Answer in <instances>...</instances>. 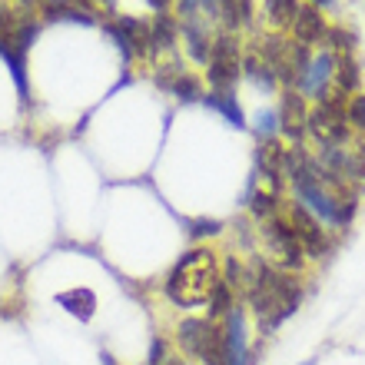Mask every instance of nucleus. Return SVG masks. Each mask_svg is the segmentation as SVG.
Returning a JSON list of instances; mask_svg holds the SVG:
<instances>
[{
    "label": "nucleus",
    "mask_w": 365,
    "mask_h": 365,
    "mask_svg": "<svg viewBox=\"0 0 365 365\" xmlns=\"http://www.w3.org/2000/svg\"><path fill=\"white\" fill-rule=\"evenodd\" d=\"M282 176L292 192V202L309 210L326 230H346L352 226L359 212V192L349 190L342 180L326 173L322 166L312 160L306 143L286 146V160H282Z\"/></svg>",
    "instance_id": "f257e3e1"
},
{
    "label": "nucleus",
    "mask_w": 365,
    "mask_h": 365,
    "mask_svg": "<svg viewBox=\"0 0 365 365\" xmlns=\"http://www.w3.org/2000/svg\"><path fill=\"white\" fill-rule=\"evenodd\" d=\"M306 289L299 276L276 269L266 256H252L246 266V289H242V306L252 312L259 336H272L299 306H302Z\"/></svg>",
    "instance_id": "f03ea898"
},
{
    "label": "nucleus",
    "mask_w": 365,
    "mask_h": 365,
    "mask_svg": "<svg viewBox=\"0 0 365 365\" xmlns=\"http://www.w3.org/2000/svg\"><path fill=\"white\" fill-rule=\"evenodd\" d=\"M222 282L220 252L210 246H192L173 262V269L163 279V292L176 309H200L210 302L212 289Z\"/></svg>",
    "instance_id": "7ed1b4c3"
},
{
    "label": "nucleus",
    "mask_w": 365,
    "mask_h": 365,
    "mask_svg": "<svg viewBox=\"0 0 365 365\" xmlns=\"http://www.w3.org/2000/svg\"><path fill=\"white\" fill-rule=\"evenodd\" d=\"M250 47L266 60V67L272 70V77L279 80L282 90H296L299 77H302V70H306L309 57H312L309 47L296 43L289 34H272V30L256 34V40H252Z\"/></svg>",
    "instance_id": "20e7f679"
},
{
    "label": "nucleus",
    "mask_w": 365,
    "mask_h": 365,
    "mask_svg": "<svg viewBox=\"0 0 365 365\" xmlns=\"http://www.w3.org/2000/svg\"><path fill=\"white\" fill-rule=\"evenodd\" d=\"M176 346L182 359L200 365H230L222 346V322L210 316H186L176 326Z\"/></svg>",
    "instance_id": "39448f33"
},
{
    "label": "nucleus",
    "mask_w": 365,
    "mask_h": 365,
    "mask_svg": "<svg viewBox=\"0 0 365 365\" xmlns=\"http://www.w3.org/2000/svg\"><path fill=\"white\" fill-rule=\"evenodd\" d=\"M259 226V240H262V250H266V259L276 266V269L289 272V276H299V272L306 269V250H302V242H299L296 230L289 226L286 212H279L272 220L266 222H256Z\"/></svg>",
    "instance_id": "423d86ee"
},
{
    "label": "nucleus",
    "mask_w": 365,
    "mask_h": 365,
    "mask_svg": "<svg viewBox=\"0 0 365 365\" xmlns=\"http://www.w3.org/2000/svg\"><path fill=\"white\" fill-rule=\"evenodd\" d=\"M242 40L232 30H220L212 37V50L206 60V80L212 93H236V83L242 77Z\"/></svg>",
    "instance_id": "0eeeda50"
},
{
    "label": "nucleus",
    "mask_w": 365,
    "mask_h": 365,
    "mask_svg": "<svg viewBox=\"0 0 365 365\" xmlns=\"http://www.w3.org/2000/svg\"><path fill=\"white\" fill-rule=\"evenodd\" d=\"M286 220H289V226L296 230V236H299V242H302V250H306V259L312 262V259H326L329 252H332V246H336V240H332V230H326L322 222L312 216L309 210H302L299 202H292L289 200L286 202Z\"/></svg>",
    "instance_id": "6e6552de"
},
{
    "label": "nucleus",
    "mask_w": 365,
    "mask_h": 365,
    "mask_svg": "<svg viewBox=\"0 0 365 365\" xmlns=\"http://www.w3.org/2000/svg\"><path fill=\"white\" fill-rule=\"evenodd\" d=\"M103 30L113 37V43L120 47L123 60H150V20L143 17H123V14H113V17L103 24Z\"/></svg>",
    "instance_id": "1a4fd4ad"
},
{
    "label": "nucleus",
    "mask_w": 365,
    "mask_h": 365,
    "mask_svg": "<svg viewBox=\"0 0 365 365\" xmlns=\"http://www.w3.org/2000/svg\"><path fill=\"white\" fill-rule=\"evenodd\" d=\"M332 83H336V53L326 47H316L312 57H309L302 77H299L296 90L302 93L306 103H319L332 93Z\"/></svg>",
    "instance_id": "9d476101"
},
{
    "label": "nucleus",
    "mask_w": 365,
    "mask_h": 365,
    "mask_svg": "<svg viewBox=\"0 0 365 365\" xmlns=\"http://www.w3.org/2000/svg\"><path fill=\"white\" fill-rule=\"evenodd\" d=\"M222 346H226L230 365H256V349L250 346V316H246L242 299L222 319Z\"/></svg>",
    "instance_id": "9b49d317"
},
{
    "label": "nucleus",
    "mask_w": 365,
    "mask_h": 365,
    "mask_svg": "<svg viewBox=\"0 0 365 365\" xmlns=\"http://www.w3.org/2000/svg\"><path fill=\"white\" fill-rule=\"evenodd\" d=\"M279 133L289 140V146L306 143V120H309V103L302 100L299 90H282L279 93Z\"/></svg>",
    "instance_id": "f8f14e48"
},
{
    "label": "nucleus",
    "mask_w": 365,
    "mask_h": 365,
    "mask_svg": "<svg viewBox=\"0 0 365 365\" xmlns=\"http://www.w3.org/2000/svg\"><path fill=\"white\" fill-rule=\"evenodd\" d=\"M153 80L163 93L176 96V100H182V103L202 100V80L196 77V73H190V70H182L180 60H176V63H160L156 73H153Z\"/></svg>",
    "instance_id": "ddd939ff"
},
{
    "label": "nucleus",
    "mask_w": 365,
    "mask_h": 365,
    "mask_svg": "<svg viewBox=\"0 0 365 365\" xmlns=\"http://www.w3.org/2000/svg\"><path fill=\"white\" fill-rule=\"evenodd\" d=\"M329 27H332V24L326 20L322 7H316V4H309V0H306V4L299 7L296 20H292V30H289V37L296 40V43H302V47L316 50V47H322V40H326Z\"/></svg>",
    "instance_id": "4468645a"
},
{
    "label": "nucleus",
    "mask_w": 365,
    "mask_h": 365,
    "mask_svg": "<svg viewBox=\"0 0 365 365\" xmlns=\"http://www.w3.org/2000/svg\"><path fill=\"white\" fill-rule=\"evenodd\" d=\"M299 7H302V0H262V20H266V30H272V34H289Z\"/></svg>",
    "instance_id": "2eb2a0df"
},
{
    "label": "nucleus",
    "mask_w": 365,
    "mask_h": 365,
    "mask_svg": "<svg viewBox=\"0 0 365 365\" xmlns=\"http://www.w3.org/2000/svg\"><path fill=\"white\" fill-rule=\"evenodd\" d=\"M332 90H339L342 96L362 93V67H359L356 53H336V83Z\"/></svg>",
    "instance_id": "dca6fc26"
},
{
    "label": "nucleus",
    "mask_w": 365,
    "mask_h": 365,
    "mask_svg": "<svg viewBox=\"0 0 365 365\" xmlns=\"http://www.w3.org/2000/svg\"><path fill=\"white\" fill-rule=\"evenodd\" d=\"M286 210V200H282V192L279 190H269V186H256V190L250 192V216L256 222H266L272 220V216H279V212Z\"/></svg>",
    "instance_id": "f3484780"
},
{
    "label": "nucleus",
    "mask_w": 365,
    "mask_h": 365,
    "mask_svg": "<svg viewBox=\"0 0 365 365\" xmlns=\"http://www.w3.org/2000/svg\"><path fill=\"white\" fill-rule=\"evenodd\" d=\"M57 306L67 312V316H73L77 322H90L96 312V296L90 292V289L77 286V289H67V292H60L57 296Z\"/></svg>",
    "instance_id": "a211bd4d"
},
{
    "label": "nucleus",
    "mask_w": 365,
    "mask_h": 365,
    "mask_svg": "<svg viewBox=\"0 0 365 365\" xmlns=\"http://www.w3.org/2000/svg\"><path fill=\"white\" fill-rule=\"evenodd\" d=\"M242 77L250 80L252 87H259V90H266V93H272V90H279V80L272 77V70L266 67V60L256 53V50H246L242 53Z\"/></svg>",
    "instance_id": "6ab92c4d"
},
{
    "label": "nucleus",
    "mask_w": 365,
    "mask_h": 365,
    "mask_svg": "<svg viewBox=\"0 0 365 365\" xmlns=\"http://www.w3.org/2000/svg\"><path fill=\"white\" fill-rule=\"evenodd\" d=\"M220 4H222V30L240 34L242 27H250L252 24L256 0H220Z\"/></svg>",
    "instance_id": "aec40b11"
},
{
    "label": "nucleus",
    "mask_w": 365,
    "mask_h": 365,
    "mask_svg": "<svg viewBox=\"0 0 365 365\" xmlns=\"http://www.w3.org/2000/svg\"><path fill=\"white\" fill-rule=\"evenodd\" d=\"M202 103L210 106V110H216V113H222L226 120H230L232 126H246V116H242V106L236 103V93H202Z\"/></svg>",
    "instance_id": "412c9836"
},
{
    "label": "nucleus",
    "mask_w": 365,
    "mask_h": 365,
    "mask_svg": "<svg viewBox=\"0 0 365 365\" xmlns=\"http://www.w3.org/2000/svg\"><path fill=\"white\" fill-rule=\"evenodd\" d=\"M252 130L259 140H276L279 136V113L276 110H259V113L252 116Z\"/></svg>",
    "instance_id": "4be33fe9"
},
{
    "label": "nucleus",
    "mask_w": 365,
    "mask_h": 365,
    "mask_svg": "<svg viewBox=\"0 0 365 365\" xmlns=\"http://www.w3.org/2000/svg\"><path fill=\"white\" fill-rule=\"evenodd\" d=\"M346 120H349V130L359 136H365V93L349 96V106H346Z\"/></svg>",
    "instance_id": "5701e85b"
},
{
    "label": "nucleus",
    "mask_w": 365,
    "mask_h": 365,
    "mask_svg": "<svg viewBox=\"0 0 365 365\" xmlns=\"http://www.w3.org/2000/svg\"><path fill=\"white\" fill-rule=\"evenodd\" d=\"M83 14H90V17H103V14H110L113 17L116 14V0H73Z\"/></svg>",
    "instance_id": "b1692460"
},
{
    "label": "nucleus",
    "mask_w": 365,
    "mask_h": 365,
    "mask_svg": "<svg viewBox=\"0 0 365 365\" xmlns=\"http://www.w3.org/2000/svg\"><path fill=\"white\" fill-rule=\"evenodd\" d=\"M220 230H222L220 220H196L192 222V230H190V236L192 240H202V236H216Z\"/></svg>",
    "instance_id": "393cba45"
},
{
    "label": "nucleus",
    "mask_w": 365,
    "mask_h": 365,
    "mask_svg": "<svg viewBox=\"0 0 365 365\" xmlns=\"http://www.w3.org/2000/svg\"><path fill=\"white\" fill-rule=\"evenodd\" d=\"M170 356H166V339H156L153 349H150V365H166Z\"/></svg>",
    "instance_id": "a878e982"
},
{
    "label": "nucleus",
    "mask_w": 365,
    "mask_h": 365,
    "mask_svg": "<svg viewBox=\"0 0 365 365\" xmlns=\"http://www.w3.org/2000/svg\"><path fill=\"white\" fill-rule=\"evenodd\" d=\"M20 10H27V14H40V7H43V0H14Z\"/></svg>",
    "instance_id": "bb28decb"
},
{
    "label": "nucleus",
    "mask_w": 365,
    "mask_h": 365,
    "mask_svg": "<svg viewBox=\"0 0 365 365\" xmlns=\"http://www.w3.org/2000/svg\"><path fill=\"white\" fill-rule=\"evenodd\" d=\"M150 7H153L156 14H170V7H173V0H150Z\"/></svg>",
    "instance_id": "cd10ccee"
},
{
    "label": "nucleus",
    "mask_w": 365,
    "mask_h": 365,
    "mask_svg": "<svg viewBox=\"0 0 365 365\" xmlns=\"http://www.w3.org/2000/svg\"><path fill=\"white\" fill-rule=\"evenodd\" d=\"M166 365H192V362H190V359H182V356H170V362H166Z\"/></svg>",
    "instance_id": "c85d7f7f"
},
{
    "label": "nucleus",
    "mask_w": 365,
    "mask_h": 365,
    "mask_svg": "<svg viewBox=\"0 0 365 365\" xmlns=\"http://www.w3.org/2000/svg\"><path fill=\"white\" fill-rule=\"evenodd\" d=\"M309 4H316V7H329L332 0H309Z\"/></svg>",
    "instance_id": "c756f323"
},
{
    "label": "nucleus",
    "mask_w": 365,
    "mask_h": 365,
    "mask_svg": "<svg viewBox=\"0 0 365 365\" xmlns=\"http://www.w3.org/2000/svg\"><path fill=\"white\" fill-rule=\"evenodd\" d=\"M47 4H63V0H43V7H47Z\"/></svg>",
    "instance_id": "7c9ffc66"
},
{
    "label": "nucleus",
    "mask_w": 365,
    "mask_h": 365,
    "mask_svg": "<svg viewBox=\"0 0 365 365\" xmlns=\"http://www.w3.org/2000/svg\"><path fill=\"white\" fill-rule=\"evenodd\" d=\"M302 365H316V359H309V362H302Z\"/></svg>",
    "instance_id": "2f4dec72"
},
{
    "label": "nucleus",
    "mask_w": 365,
    "mask_h": 365,
    "mask_svg": "<svg viewBox=\"0 0 365 365\" xmlns=\"http://www.w3.org/2000/svg\"><path fill=\"white\" fill-rule=\"evenodd\" d=\"M362 4H365V0H362Z\"/></svg>",
    "instance_id": "473e14b6"
}]
</instances>
